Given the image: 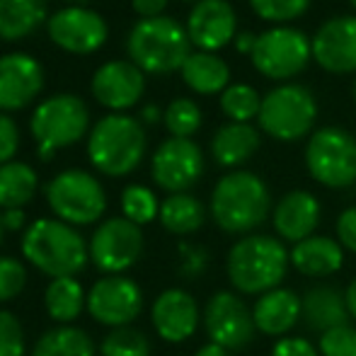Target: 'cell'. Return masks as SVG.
<instances>
[{"label":"cell","mask_w":356,"mask_h":356,"mask_svg":"<svg viewBox=\"0 0 356 356\" xmlns=\"http://www.w3.org/2000/svg\"><path fill=\"white\" fill-rule=\"evenodd\" d=\"M289 264L291 252L286 250L284 240L250 233L228 250L225 272L230 286L238 293L262 296L282 286Z\"/></svg>","instance_id":"6da1fadb"},{"label":"cell","mask_w":356,"mask_h":356,"mask_svg":"<svg viewBox=\"0 0 356 356\" xmlns=\"http://www.w3.org/2000/svg\"><path fill=\"white\" fill-rule=\"evenodd\" d=\"M272 211L269 187L259 175L248 170H233L223 175L211 192V218L225 233L250 235Z\"/></svg>","instance_id":"7a4b0ae2"},{"label":"cell","mask_w":356,"mask_h":356,"mask_svg":"<svg viewBox=\"0 0 356 356\" xmlns=\"http://www.w3.org/2000/svg\"><path fill=\"white\" fill-rule=\"evenodd\" d=\"M22 254L39 272L61 279L83 272L90 259V245L71 223L39 218L24 230Z\"/></svg>","instance_id":"3957f363"},{"label":"cell","mask_w":356,"mask_h":356,"mask_svg":"<svg viewBox=\"0 0 356 356\" xmlns=\"http://www.w3.org/2000/svg\"><path fill=\"white\" fill-rule=\"evenodd\" d=\"M127 51L131 63H136L143 73L165 75L182 71L184 61L192 56L187 27L172 17L138 19L127 39Z\"/></svg>","instance_id":"277c9868"},{"label":"cell","mask_w":356,"mask_h":356,"mask_svg":"<svg viewBox=\"0 0 356 356\" xmlns=\"http://www.w3.org/2000/svg\"><path fill=\"white\" fill-rule=\"evenodd\" d=\"M145 131L129 114H107L92 127L88 138V158L95 170L107 177H127L145 155Z\"/></svg>","instance_id":"5b68a950"},{"label":"cell","mask_w":356,"mask_h":356,"mask_svg":"<svg viewBox=\"0 0 356 356\" xmlns=\"http://www.w3.org/2000/svg\"><path fill=\"white\" fill-rule=\"evenodd\" d=\"M318 119V102L305 85L284 83L269 90L259 109V131L277 141L291 143L308 136Z\"/></svg>","instance_id":"8992f818"},{"label":"cell","mask_w":356,"mask_h":356,"mask_svg":"<svg viewBox=\"0 0 356 356\" xmlns=\"http://www.w3.org/2000/svg\"><path fill=\"white\" fill-rule=\"evenodd\" d=\"M305 168L323 187H352L356 184V138L339 127L313 131L305 145Z\"/></svg>","instance_id":"52a82bcc"},{"label":"cell","mask_w":356,"mask_h":356,"mask_svg":"<svg viewBox=\"0 0 356 356\" xmlns=\"http://www.w3.org/2000/svg\"><path fill=\"white\" fill-rule=\"evenodd\" d=\"M47 202L58 220L71 225H90L102 218L107 194L97 177L85 170H63L47 184Z\"/></svg>","instance_id":"ba28073f"},{"label":"cell","mask_w":356,"mask_h":356,"mask_svg":"<svg viewBox=\"0 0 356 356\" xmlns=\"http://www.w3.org/2000/svg\"><path fill=\"white\" fill-rule=\"evenodd\" d=\"M32 136L37 138L39 148L54 150L78 143L90 129V109L83 97L71 92H61L47 97L37 104L29 119Z\"/></svg>","instance_id":"9c48e42d"},{"label":"cell","mask_w":356,"mask_h":356,"mask_svg":"<svg viewBox=\"0 0 356 356\" xmlns=\"http://www.w3.org/2000/svg\"><path fill=\"white\" fill-rule=\"evenodd\" d=\"M252 66L269 80H291L313 58V39L289 24L264 29L252 51Z\"/></svg>","instance_id":"30bf717a"},{"label":"cell","mask_w":356,"mask_h":356,"mask_svg":"<svg viewBox=\"0 0 356 356\" xmlns=\"http://www.w3.org/2000/svg\"><path fill=\"white\" fill-rule=\"evenodd\" d=\"M204 327L213 344L240 352L254 339L257 325H254L252 308H248L235 291H216L204 308Z\"/></svg>","instance_id":"8fae6325"},{"label":"cell","mask_w":356,"mask_h":356,"mask_svg":"<svg viewBox=\"0 0 356 356\" xmlns=\"http://www.w3.org/2000/svg\"><path fill=\"white\" fill-rule=\"evenodd\" d=\"M143 252L141 225L131 223L124 216L107 218L90 240V259L104 274H122L138 262Z\"/></svg>","instance_id":"7c38bea8"},{"label":"cell","mask_w":356,"mask_h":356,"mask_svg":"<svg viewBox=\"0 0 356 356\" xmlns=\"http://www.w3.org/2000/svg\"><path fill=\"white\" fill-rule=\"evenodd\" d=\"M150 175L160 189L170 194H182L202 179L204 153L192 138H175L158 145L150 160Z\"/></svg>","instance_id":"4fadbf2b"},{"label":"cell","mask_w":356,"mask_h":356,"mask_svg":"<svg viewBox=\"0 0 356 356\" xmlns=\"http://www.w3.org/2000/svg\"><path fill=\"white\" fill-rule=\"evenodd\" d=\"M49 39L68 54H92L107 42L109 27L104 17L85 5H68L49 17Z\"/></svg>","instance_id":"5bb4252c"},{"label":"cell","mask_w":356,"mask_h":356,"mask_svg":"<svg viewBox=\"0 0 356 356\" xmlns=\"http://www.w3.org/2000/svg\"><path fill=\"white\" fill-rule=\"evenodd\" d=\"M88 310L97 323L107 327H127L141 315L143 291L129 277H102L90 289Z\"/></svg>","instance_id":"9a60e30c"},{"label":"cell","mask_w":356,"mask_h":356,"mask_svg":"<svg viewBox=\"0 0 356 356\" xmlns=\"http://www.w3.org/2000/svg\"><path fill=\"white\" fill-rule=\"evenodd\" d=\"M313 58L327 73H356V15H339L320 24L313 37Z\"/></svg>","instance_id":"2e32d148"},{"label":"cell","mask_w":356,"mask_h":356,"mask_svg":"<svg viewBox=\"0 0 356 356\" xmlns=\"http://www.w3.org/2000/svg\"><path fill=\"white\" fill-rule=\"evenodd\" d=\"M44 90V68L22 51L0 56V112H17L39 97Z\"/></svg>","instance_id":"e0dca14e"},{"label":"cell","mask_w":356,"mask_h":356,"mask_svg":"<svg viewBox=\"0 0 356 356\" xmlns=\"http://www.w3.org/2000/svg\"><path fill=\"white\" fill-rule=\"evenodd\" d=\"M187 34L197 51L216 54L238 34V17L228 0H199L187 17Z\"/></svg>","instance_id":"ac0fdd59"},{"label":"cell","mask_w":356,"mask_h":356,"mask_svg":"<svg viewBox=\"0 0 356 356\" xmlns=\"http://www.w3.org/2000/svg\"><path fill=\"white\" fill-rule=\"evenodd\" d=\"M90 90L102 107L124 112L143 97L145 73L131 61H107L95 71Z\"/></svg>","instance_id":"d6986e66"},{"label":"cell","mask_w":356,"mask_h":356,"mask_svg":"<svg viewBox=\"0 0 356 356\" xmlns=\"http://www.w3.org/2000/svg\"><path fill=\"white\" fill-rule=\"evenodd\" d=\"M199 303L194 300L192 293L184 289H168L155 298L153 310H150V320H153L155 332L160 339L170 344L187 342L199 327Z\"/></svg>","instance_id":"ffe728a7"},{"label":"cell","mask_w":356,"mask_h":356,"mask_svg":"<svg viewBox=\"0 0 356 356\" xmlns=\"http://www.w3.org/2000/svg\"><path fill=\"white\" fill-rule=\"evenodd\" d=\"M272 223L279 240L284 243H300V240L315 235V228L320 223V202L315 194L305 189L286 192L277 202L272 211Z\"/></svg>","instance_id":"44dd1931"},{"label":"cell","mask_w":356,"mask_h":356,"mask_svg":"<svg viewBox=\"0 0 356 356\" xmlns=\"http://www.w3.org/2000/svg\"><path fill=\"white\" fill-rule=\"evenodd\" d=\"M254 325L267 337H289V332L300 320V296L291 289L267 291L252 305Z\"/></svg>","instance_id":"7402d4cb"},{"label":"cell","mask_w":356,"mask_h":356,"mask_svg":"<svg viewBox=\"0 0 356 356\" xmlns=\"http://www.w3.org/2000/svg\"><path fill=\"white\" fill-rule=\"evenodd\" d=\"M349 318L352 315L347 308V296L337 286L320 284L300 296V320L308 325V330L323 334L332 327L347 325Z\"/></svg>","instance_id":"603a6c76"},{"label":"cell","mask_w":356,"mask_h":356,"mask_svg":"<svg viewBox=\"0 0 356 356\" xmlns=\"http://www.w3.org/2000/svg\"><path fill=\"white\" fill-rule=\"evenodd\" d=\"M291 264L303 277H330L344 264V248L327 235H310L291 250Z\"/></svg>","instance_id":"cb8c5ba5"},{"label":"cell","mask_w":356,"mask_h":356,"mask_svg":"<svg viewBox=\"0 0 356 356\" xmlns=\"http://www.w3.org/2000/svg\"><path fill=\"white\" fill-rule=\"evenodd\" d=\"M259 150V131L252 124L228 122L211 138V155L220 168H240Z\"/></svg>","instance_id":"d4e9b609"},{"label":"cell","mask_w":356,"mask_h":356,"mask_svg":"<svg viewBox=\"0 0 356 356\" xmlns=\"http://www.w3.org/2000/svg\"><path fill=\"white\" fill-rule=\"evenodd\" d=\"M179 73L184 85L197 95H223V90L230 85L228 63L209 51H192Z\"/></svg>","instance_id":"484cf974"},{"label":"cell","mask_w":356,"mask_h":356,"mask_svg":"<svg viewBox=\"0 0 356 356\" xmlns=\"http://www.w3.org/2000/svg\"><path fill=\"white\" fill-rule=\"evenodd\" d=\"M47 0H0V39H24L47 19Z\"/></svg>","instance_id":"4316f807"},{"label":"cell","mask_w":356,"mask_h":356,"mask_svg":"<svg viewBox=\"0 0 356 356\" xmlns=\"http://www.w3.org/2000/svg\"><path fill=\"white\" fill-rule=\"evenodd\" d=\"M160 223L168 233L172 235H192L207 220V209L197 197L182 192V194H170L163 204H160Z\"/></svg>","instance_id":"83f0119b"},{"label":"cell","mask_w":356,"mask_h":356,"mask_svg":"<svg viewBox=\"0 0 356 356\" xmlns=\"http://www.w3.org/2000/svg\"><path fill=\"white\" fill-rule=\"evenodd\" d=\"M44 305H47L49 318L68 325L80 318L83 308H88V293L73 277L51 279L47 286V293H44Z\"/></svg>","instance_id":"f1b7e54d"},{"label":"cell","mask_w":356,"mask_h":356,"mask_svg":"<svg viewBox=\"0 0 356 356\" xmlns=\"http://www.w3.org/2000/svg\"><path fill=\"white\" fill-rule=\"evenodd\" d=\"M37 184L39 177L32 165L19 163V160L0 165V209H5V211L22 209L24 204L34 199Z\"/></svg>","instance_id":"f546056e"},{"label":"cell","mask_w":356,"mask_h":356,"mask_svg":"<svg viewBox=\"0 0 356 356\" xmlns=\"http://www.w3.org/2000/svg\"><path fill=\"white\" fill-rule=\"evenodd\" d=\"M32 356H95V344L85 330L63 325L44 332Z\"/></svg>","instance_id":"4dcf8cb0"},{"label":"cell","mask_w":356,"mask_h":356,"mask_svg":"<svg viewBox=\"0 0 356 356\" xmlns=\"http://www.w3.org/2000/svg\"><path fill=\"white\" fill-rule=\"evenodd\" d=\"M220 109L230 122L250 124L252 119L259 117L262 109V97L259 92L248 83H233L223 90L220 95Z\"/></svg>","instance_id":"1f68e13d"},{"label":"cell","mask_w":356,"mask_h":356,"mask_svg":"<svg viewBox=\"0 0 356 356\" xmlns=\"http://www.w3.org/2000/svg\"><path fill=\"white\" fill-rule=\"evenodd\" d=\"M163 122L175 138H192L202 129L204 119H202V109H199V104L194 99L177 97L165 107Z\"/></svg>","instance_id":"d6a6232c"},{"label":"cell","mask_w":356,"mask_h":356,"mask_svg":"<svg viewBox=\"0 0 356 356\" xmlns=\"http://www.w3.org/2000/svg\"><path fill=\"white\" fill-rule=\"evenodd\" d=\"M122 211L124 218H129L136 225H145L160 216L158 197L143 184H129L122 192Z\"/></svg>","instance_id":"836d02e7"},{"label":"cell","mask_w":356,"mask_h":356,"mask_svg":"<svg viewBox=\"0 0 356 356\" xmlns=\"http://www.w3.org/2000/svg\"><path fill=\"white\" fill-rule=\"evenodd\" d=\"M102 356H150V342L141 330L131 327H114L99 347Z\"/></svg>","instance_id":"e575fe53"},{"label":"cell","mask_w":356,"mask_h":356,"mask_svg":"<svg viewBox=\"0 0 356 356\" xmlns=\"http://www.w3.org/2000/svg\"><path fill=\"white\" fill-rule=\"evenodd\" d=\"M250 8L274 27L289 24L293 19L303 17L305 10L310 8V0H250Z\"/></svg>","instance_id":"d590c367"},{"label":"cell","mask_w":356,"mask_h":356,"mask_svg":"<svg viewBox=\"0 0 356 356\" xmlns=\"http://www.w3.org/2000/svg\"><path fill=\"white\" fill-rule=\"evenodd\" d=\"M318 349L323 356H356V327L339 325L320 334Z\"/></svg>","instance_id":"8d00e7d4"},{"label":"cell","mask_w":356,"mask_h":356,"mask_svg":"<svg viewBox=\"0 0 356 356\" xmlns=\"http://www.w3.org/2000/svg\"><path fill=\"white\" fill-rule=\"evenodd\" d=\"M27 284V269L19 259L0 257V303L17 298Z\"/></svg>","instance_id":"74e56055"},{"label":"cell","mask_w":356,"mask_h":356,"mask_svg":"<svg viewBox=\"0 0 356 356\" xmlns=\"http://www.w3.org/2000/svg\"><path fill=\"white\" fill-rule=\"evenodd\" d=\"M0 356H24L22 323L8 310H0Z\"/></svg>","instance_id":"f35d334b"},{"label":"cell","mask_w":356,"mask_h":356,"mask_svg":"<svg viewBox=\"0 0 356 356\" xmlns=\"http://www.w3.org/2000/svg\"><path fill=\"white\" fill-rule=\"evenodd\" d=\"M179 254H182V262H179V272L184 279H197L207 272L209 267V252L199 245H179Z\"/></svg>","instance_id":"ab89813d"},{"label":"cell","mask_w":356,"mask_h":356,"mask_svg":"<svg viewBox=\"0 0 356 356\" xmlns=\"http://www.w3.org/2000/svg\"><path fill=\"white\" fill-rule=\"evenodd\" d=\"M19 148V129L13 117L0 112V165L13 163Z\"/></svg>","instance_id":"60d3db41"},{"label":"cell","mask_w":356,"mask_h":356,"mask_svg":"<svg viewBox=\"0 0 356 356\" xmlns=\"http://www.w3.org/2000/svg\"><path fill=\"white\" fill-rule=\"evenodd\" d=\"M272 356H323L305 337H282L272 347Z\"/></svg>","instance_id":"b9f144b4"},{"label":"cell","mask_w":356,"mask_h":356,"mask_svg":"<svg viewBox=\"0 0 356 356\" xmlns=\"http://www.w3.org/2000/svg\"><path fill=\"white\" fill-rule=\"evenodd\" d=\"M337 243L349 252H356V207H349L337 218Z\"/></svg>","instance_id":"7bdbcfd3"},{"label":"cell","mask_w":356,"mask_h":356,"mask_svg":"<svg viewBox=\"0 0 356 356\" xmlns=\"http://www.w3.org/2000/svg\"><path fill=\"white\" fill-rule=\"evenodd\" d=\"M131 8L136 10V15H141V19H150L163 15L168 0H131Z\"/></svg>","instance_id":"ee69618b"},{"label":"cell","mask_w":356,"mask_h":356,"mask_svg":"<svg viewBox=\"0 0 356 356\" xmlns=\"http://www.w3.org/2000/svg\"><path fill=\"white\" fill-rule=\"evenodd\" d=\"M257 37H259V34L250 32V29H245V32H238V34H235V39H233L235 51L243 54V56H252L254 47H257Z\"/></svg>","instance_id":"f6af8a7d"},{"label":"cell","mask_w":356,"mask_h":356,"mask_svg":"<svg viewBox=\"0 0 356 356\" xmlns=\"http://www.w3.org/2000/svg\"><path fill=\"white\" fill-rule=\"evenodd\" d=\"M3 225H5V230H19L24 225V211L22 209L3 211Z\"/></svg>","instance_id":"bcb514c9"},{"label":"cell","mask_w":356,"mask_h":356,"mask_svg":"<svg viewBox=\"0 0 356 356\" xmlns=\"http://www.w3.org/2000/svg\"><path fill=\"white\" fill-rule=\"evenodd\" d=\"M163 117H165V112L158 107V104H145L143 112H141V119L145 124H158Z\"/></svg>","instance_id":"7dc6e473"},{"label":"cell","mask_w":356,"mask_h":356,"mask_svg":"<svg viewBox=\"0 0 356 356\" xmlns=\"http://www.w3.org/2000/svg\"><path fill=\"white\" fill-rule=\"evenodd\" d=\"M194 356H230V352L223 347H218V344L209 342V344H204V347H199Z\"/></svg>","instance_id":"c3c4849f"},{"label":"cell","mask_w":356,"mask_h":356,"mask_svg":"<svg viewBox=\"0 0 356 356\" xmlns=\"http://www.w3.org/2000/svg\"><path fill=\"white\" fill-rule=\"evenodd\" d=\"M344 296H347V308H349V315L356 320V277L354 282L347 286V291H344Z\"/></svg>","instance_id":"681fc988"},{"label":"cell","mask_w":356,"mask_h":356,"mask_svg":"<svg viewBox=\"0 0 356 356\" xmlns=\"http://www.w3.org/2000/svg\"><path fill=\"white\" fill-rule=\"evenodd\" d=\"M3 233H5V225H3V213H0V240H3Z\"/></svg>","instance_id":"f907efd6"},{"label":"cell","mask_w":356,"mask_h":356,"mask_svg":"<svg viewBox=\"0 0 356 356\" xmlns=\"http://www.w3.org/2000/svg\"><path fill=\"white\" fill-rule=\"evenodd\" d=\"M68 3H71V5H83L85 0H68Z\"/></svg>","instance_id":"816d5d0a"},{"label":"cell","mask_w":356,"mask_h":356,"mask_svg":"<svg viewBox=\"0 0 356 356\" xmlns=\"http://www.w3.org/2000/svg\"><path fill=\"white\" fill-rule=\"evenodd\" d=\"M354 102H356V83H354Z\"/></svg>","instance_id":"f5cc1de1"},{"label":"cell","mask_w":356,"mask_h":356,"mask_svg":"<svg viewBox=\"0 0 356 356\" xmlns=\"http://www.w3.org/2000/svg\"><path fill=\"white\" fill-rule=\"evenodd\" d=\"M184 3H199V0H184Z\"/></svg>","instance_id":"db71d44e"},{"label":"cell","mask_w":356,"mask_h":356,"mask_svg":"<svg viewBox=\"0 0 356 356\" xmlns=\"http://www.w3.org/2000/svg\"><path fill=\"white\" fill-rule=\"evenodd\" d=\"M349 3H352V5H354V10H356V0H349Z\"/></svg>","instance_id":"11a10c76"}]
</instances>
